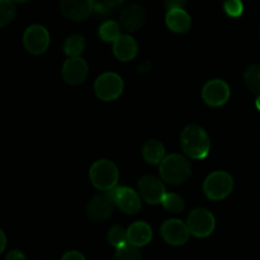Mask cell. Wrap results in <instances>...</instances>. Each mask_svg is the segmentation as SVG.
<instances>
[{
    "label": "cell",
    "mask_w": 260,
    "mask_h": 260,
    "mask_svg": "<svg viewBox=\"0 0 260 260\" xmlns=\"http://www.w3.org/2000/svg\"><path fill=\"white\" fill-rule=\"evenodd\" d=\"M182 147L185 155L192 159H205L210 152V137L202 127L189 124L180 135Z\"/></svg>",
    "instance_id": "1"
},
{
    "label": "cell",
    "mask_w": 260,
    "mask_h": 260,
    "mask_svg": "<svg viewBox=\"0 0 260 260\" xmlns=\"http://www.w3.org/2000/svg\"><path fill=\"white\" fill-rule=\"evenodd\" d=\"M192 174L190 162L182 155H168L160 162V175L169 184L178 185L187 182Z\"/></svg>",
    "instance_id": "2"
},
{
    "label": "cell",
    "mask_w": 260,
    "mask_h": 260,
    "mask_svg": "<svg viewBox=\"0 0 260 260\" xmlns=\"http://www.w3.org/2000/svg\"><path fill=\"white\" fill-rule=\"evenodd\" d=\"M90 180L96 189L111 190L118 182V169L109 160H98L90 168Z\"/></svg>",
    "instance_id": "3"
},
{
    "label": "cell",
    "mask_w": 260,
    "mask_h": 260,
    "mask_svg": "<svg viewBox=\"0 0 260 260\" xmlns=\"http://www.w3.org/2000/svg\"><path fill=\"white\" fill-rule=\"evenodd\" d=\"M234 187V180L230 174L225 172H215L206 179L203 190L206 196L213 201H220L228 197Z\"/></svg>",
    "instance_id": "4"
},
{
    "label": "cell",
    "mask_w": 260,
    "mask_h": 260,
    "mask_svg": "<svg viewBox=\"0 0 260 260\" xmlns=\"http://www.w3.org/2000/svg\"><path fill=\"white\" fill-rule=\"evenodd\" d=\"M116 202L112 196L111 190H104V192L95 194L89 202L86 212H88V217L91 221L95 222H102L109 218L113 213L114 207H116Z\"/></svg>",
    "instance_id": "5"
},
{
    "label": "cell",
    "mask_w": 260,
    "mask_h": 260,
    "mask_svg": "<svg viewBox=\"0 0 260 260\" xmlns=\"http://www.w3.org/2000/svg\"><path fill=\"white\" fill-rule=\"evenodd\" d=\"M94 89L96 96L102 101H114L123 91V81L117 74L106 73L96 79Z\"/></svg>",
    "instance_id": "6"
},
{
    "label": "cell",
    "mask_w": 260,
    "mask_h": 260,
    "mask_svg": "<svg viewBox=\"0 0 260 260\" xmlns=\"http://www.w3.org/2000/svg\"><path fill=\"white\" fill-rule=\"evenodd\" d=\"M190 234L197 238H207L215 230V217L205 208H197L192 211L187 220Z\"/></svg>",
    "instance_id": "7"
},
{
    "label": "cell",
    "mask_w": 260,
    "mask_h": 260,
    "mask_svg": "<svg viewBox=\"0 0 260 260\" xmlns=\"http://www.w3.org/2000/svg\"><path fill=\"white\" fill-rule=\"evenodd\" d=\"M24 47L32 55H41L50 45V35L43 25H30L27 28L23 37Z\"/></svg>",
    "instance_id": "8"
},
{
    "label": "cell",
    "mask_w": 260,
    "mask_h": 260,
    "mask_svg": "<svg viewBox=\"0 0 260 260\" xmlns=\"http://www.w3.org/2000/svg\"><path fill=\"white\" fill-rule=\"evenodd\" d=\"M60 9L65 18L80 22L94 12V0H60Z\"/></svg>",
    "instance_id": "9"
},
{
    "label": "cell",
    "mask_w": 260,
    "mask_h": 260,
    "mask_svg": "<svg viewBox=\"0 0 260 260\" xmlns=\"http://www.w3.org/2000/svg\"><path fill=\"white\" fill-rule=\"evenodd\" d=\"M139 190L145 201L150 205H157L162 202L165 197V188L161 180L154 175H144L139 180Z\"/></svg>",
    "instance_id": "10"
},
{
    "label": "cell",
    "mask_w": 260,
    "mask_h": 260,
    "mask_svg": "<svg viewBox=\"0 0 260 260\" xmlns=\"http://www.w3.org/2000/svg\"><path fill=\"white\" fill-rule=\"evenodd\" d=\"M116 205L129 215H135L141 208V200L134 189L128 187H114L111 189Z\"/></svg>",
    "instance_id": "11"
},
{
    "label": "cell",
    "mask_w": 260,
    "mask_h": 260,
    "mask_svg": "<svg viewBox=\"0 0 260 260\" xmlns=\"http://www.w3.org/2000/svg\"><path fill=\"white\" fill-rule=\"evenodd\" d=\"M189 229L187 223L180 220H168L161 226V235L170 245H183L189 238Z\"/></svg>",
    "instance_id": "12"
},
{
    "label": "cell",
    "mask_w": 260,
    "mask_h": 260,
    "mask_svg": "<svg viewBox=\"0 0 260 260\" xmlns=\"http://www.w3.org/2000/svg\"><path fill=\"white\" fill-rule=\"evenodd\" d=\"M203 101L211 107H220L230 98L229 85L222 80H211L202 90Z\"/></svg>",
    "instance_id": "13"
},
{
    "label": "cell",
    "mask_w": 260,
    "mask_h": 260,
    "mask_svg": "<svg viewBox=\"0 0 260 260\" xmlns=\"http://www.w3.org/2000/svg\"><path fill=\"white\" fill-rule=\"evenodd\" d=\"M62 76L70 85H79L88 76V63L81 57H70L63 63Z\"/></svg>",
    "instance_id": "14"
},
{
    "label": "cell",
    "mask_w": 260,
    "mask_h": 260,
    "mask_svg": "<svg viewBox=\"0 0 260 260\" xmlns=\"http://www.w3.org/2000/svg\"><path fill=\"white\" fill-rule=\"evenodd\" d=\"M145 22V10L144 8L137 4H131L124 8L121 13L119 23L122 29L126 32H135L140 29Z\"/></svg>",
    "instance_id": "15"
},
{
    "label": "cell",
    "mask_w": 260,
    "mask_h": 260,
    "mask_svg": "<svg viewBox=\"0 0 260 260\" xmlns=\"http://www.w3.org/2000/svg\"><path fill=\"white\" fill-rule=\"evenodd\" d=\"M113 53L121 61L132 60L137 53L136 41L128 35H121L113 42Z\"/></svg>",
    "instance_id": "16"
},
{
    "label": "cell",
    "mask_w": 260,
    "mask_h": 260,
    "mask_svg": "<svg viewBox=\"0 0 260 260\" xmlns=\"http://www.w3.org/2000/svg\"><path fill=\"white\" fill-rule=\"evenodd\" d=\"M127 234H128V243L137 248L147 245L152 238L151 228L142 221L132 223L127 230Z\"/></svg>",
    "instance_id": "17"
},
{
    "label": "cell",
    "mask_w": 260,
    "mask_h": 260,
    "mask_svg": "<svg viewBox=\"0 0 260 260\" xmlns=\"http://www.w3.org/2000/svg\"><path fill=\"white\" fill-rule=\"evenodd\" d=\"M165 20L169 29L175 33H184L190 28V17L183 8L169 9Z\"/></svg>",
    "instance_id": "18"
},
{
    "label": "cell",
    "mask_w": 260,
    "mask_h": 260,
    "mask_svg": "<svg viewBox=\"0 0 260 260\" xmlns=\"http://www.w3.org/2000/svg\"><path fill=\"white\" fill-rule=\"evenodd\" d=\"M164 146L157 140H149V141L145 142L144 147H142L144 159L149 164H159V162H161L162 159H164Z\"/></svg>",
    "instance_id": "19"
},
{
    "label": "cell",
    "mask_w": 260,
    "mask_h": 260,
    "mask_svg": "<svg viewBox=\"0 0 260 260\" xmlns=\"http://www.w3.org/2000/svg\"><path fill=\"white\" fill-rule=\"evenodd\" d=\"M85 48V41L81 36H69L63 43V51L69 57H79Z\"/></svg>",
    "instance_id": "20"
},
{
    "label": "cell",
    "mask_w": 260,
    "mask_h": 260,
    "mask_svg": "<svg viewBox=\"0 0 260 260\" xmlns=\"http://www.w3.org/2000/svg\"><path fill=\"white\" fill-rule=\"evenodd\" d=\"M107 240L111 244L112 246H114L116 249L122 248V246L127 245L128 243V234L127 230H124L122 226H112L109 229L108 234H107Z\"/></svg>",
    "instance_id": "21"
},
{
    "label": "cell",
    "mask_w": 260,
    "mask_h": 260,
    "mask_svg": "<svg viewBox=\"0 0 260 260\" xmlns=\"http://www.w3.org/2000/svg\"><path fill=\"white\" fill-rule=\"evenodd\" d=\"M246 86L256 95H260V65H253L244 74Z\"/></svg>",
    "instance_id": "22"
},
{
    "label": "cell",
    "mask_w": 260,
    "mask_h": 260,
    "mask_svg": "<svg viewBox=\"0 0 260 260\" xmlns=\"http://www.w3.org/2000/svg\"><path fill=\"white\" fill-rule=\"evenodd\" d=\"M99 36L106 42H114L121 36V27L113 20H107L99 28Z\"/></svg>",
    "instance_id": "23"
},
{
    "label": "cell",
    "mask_w": 260,
    "mask_h": 260,
    "mask_svg": "<svg viewBox=\"0 0 260 260\" xmlns=\"http://www.w3.org/2000/svg\"><path fill=\"white\" fill-rule=\"evenodd\" d=\"M126 0H95L94 2V12L101 15H108L117 8L122 7Z\"/></svg>",
    "instance_id": "24"
},
{
    "label": "cell",
    "mask_w": 260,
    "mask_h": 260,
    "mask_svg": "<svg viewBox=\"0 0 260 260\" xmlns=\"http://www.w3.org/2000/svg\"><path fill=\"white\" fill-rule=\"evenodd\" d=\"M162 206L167 211L174 213H179L184 210V201L180 196L175 194V193H167L165 197L162 198Z\"/></svg>",
    "instance_id": "25"
},
{
    "label": "cell",
    "mask_w": 260,
    "mask_h": 260,
    "mask_svg": "<svg viewBox=\"0 0 260 260\" xmlns=\"http://www.w3.org/2000/svg\"><path fill=\"white\" fill-rule=\"evenodd\" d=\"M112 260H141V253L137 246L127 244L117 249Z\"/></svg>",
    "instance_id": "26"
},
{
    "label": "cell",
    "mask_w": 260,
    "mask_h": 260,
    "mask_svg": "<svg viewBox=\"0 0 260 260\" xmlns=\"http://www.w3.org/2000/svg\"><path fill=\"white\" fill-rule=\"evenodd\" d=\"M15 17V7L12 0H0V27H5L13 22Z\"/></svg>",
    "instance_id": "27"
},
{
    "label": "cell",
    "mask_w": 260,
    "mask_h": 260,
    "mask_svg": "<svg viewBox=\"0 0 260 260\" xmlns=\"http://www.w3.org/2000/svg\"><path fill=\"white\" fill-rule=\"evenodd\" d=\"M223 8H225V12L233 18L240 17L244 12V5L241 0H225Z\"/></svg>",
    "instance_id": "28"
},
{
    "label": "cell",
    "mask_w": 260,
    "mask_h": 260,
    "mask_svg": "<svg viewBox=\"0 0 260 260\" xmlns=\"http://www.w3.org/2000/svg\"><path fill=\"white\" fill-rule=\"evenodd\" d=\"M168 9H179L188 3V0H164Z\"/></svg>",
    "instance_id": "29"
},
{
    "label": "cell",
    "mask_w": 260,
    "mask_h": 260,
    "mask_svg": "<svg viewBox=\"0 0 260 260\" xmlns=\"http://www.w3.org/2000/svg\"><path fill=\"white\" fill-rule=\"evenodd\" d=\"M5 260H27L25 259L24 254L22 253V251L19 250H12L8 253L7 258H5Z\"/></svg>",
    "instance_id": "30"
},
{
    "label": "cell",
    "mask_w": 260,
    "mask_h": 260,
    "mask_svg": "<svg viewBox=\"0 0 260 260\" xmlns=\"http://www.w3.org/2000/svg\"><path fill=\"white\" fill-rule=\"evenodd\" d=\"M61 260H85V258L80 253H78V251H69V253H66L62 256Z\"/></svg>",
    "instance_id": "31"
},
{
    "label": "cell",
    "mask_w": 260,
    "mask_h": 260,
    "mask_svg": "<svg viewBox=\"0 0 260 260\" xmlns=\"http://www.w3.org/2000/svg\"><path fill=\"white\" fill-rule=\"evenodd\" d=\"M0 239H2V245H0V251H4L5 245H7V239H5L4 231H0Z\"/></svg>",
    "instance_id": "32"
},
{
    "label": "cell",
    "mask_w": 260,
    "mask_h": 260,
    "mask_svg": "<svg viewBox=\"0 0 260 260\" xmlns=\"http://www.w3.org/2000/svg\"><path fill=\"white\" fill-rule=\"evenodd\" d=\"M255 106H256V108L259 109L260 111V95H258V98H256V102H255Z\"/></svg>",
    "instance_id": "33"
},
{
    "label": "cell",
    "mask_w": 260,
    "mask_h": 260,
    "mask_svg": "<svg viewBox=\"0 0 260 260\" xmlns=\"http://www.w3.org/2000/svg\"><path fill=\"white\" fill-rule=\"evenodd\" d=\"M12 2H15V3H24V2H27V0H12Z\"/></svg>",
    "instance_id": "34"
}]
</instances>
